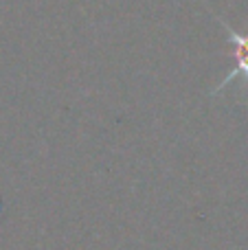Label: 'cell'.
<instances>
[{
    "label": "cell",
    "instance_id": "6da1fadb",
    "mask_svg": "<svg viewBox=\"0 0 248 250\" xmlns=\"http://www.w3.org/2000/svg\"><path fill=\"white\" fill-rule=\"evenodd\" d=\"M218 22H220V26L224 29V33H227V40L233 44V46H235V68H233L231 73L224 77V82L215 88L213 95H220L222 90H227L228 83L235 82V79H240L244 86L248 83V31L240 33V31H235L231 24H228V22H224L220 16H218Z\"/></svg>",
    "mask_w": 248,
    "mask_h": 250
}]
</instances>
